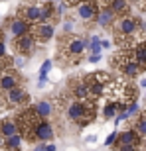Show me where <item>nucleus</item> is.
Segmentation results:
<instances>
[{
	"label": "nucleus",
	"instance_id": "nucleus-1",
	"mask_svg": "<svg viewBox=\"0 0 146 151\" xmlns=\"http://www.w3.org/2000/svg\"><path fill=\"white\" fill-rule=\"evenodd\" d=\"M111 29L115 32V43L123 49V47H130L140 41L144 34V24L142 20L126 14V16H118L111 26Z\"/></svg>",
	"mask_w": 146,
	"mask_h": 151
},
{
	"label": "nucleus",
	"instance_id": "nucleus-2",
	"mask_svg": "<svg viewBox=\"0 0 146 151\" xmlns=\"http://www.w3.org/2000/svg\"><path fill=\"white\" fill-rule=\"evenodd\" d=\"M57 100L63 104V112H65V116H67L69 122H75L79 124L81 128H85V126H89L93 120H95L97 116V102L95 100H69L67 96H59Z\"/></svg>",
	"mask_w": 146,
	"mask_h": 151
},
{
	"label": "nucleus",
	"instance_id": "nucleus-3",
	"mask_svg": "<svg viewBox=\"0 0 146 151\" xmlns=\"http://www.w3.org/2000/svg\"><path fill=\"white\" fill-rule=\"evenodd\" d=\"M105 96L111 102H118L120 106L126 110V106L136 102V84L132 83V78L126 77H112L111 83L105 88Z\"/></svg>",
	"mask_w": 146,
	"mask_h": 151
},
{
	"label": "nucleus",
	"instance_id": "nucleus-4",
	"mask_svg": "<svg viewBox=\"0 0 146 151\" xmlns=\"http://www.w3.org/2000/svg\"><path fill=\"white\" fill-rule=\"evenodd\" d=\"M87 49V41L81 37H63L57 45V59L65 65V63H77V59L83 55V51Z\"/></svg>",
	"mask_w": 146,
	"mask_h": 151
},
{
	"label": "nucleus",
	"instance_id": "nucleus-5",
	"mask_svg": "<svg viewBox=\"0 0 146 151\" xmlns=\"http://www.w3.org/2000/svg\"><path fill=\"white\" fill-rule=\"evenodd\" d=\"M18 124V129H20V134L26 141H34V132L38 128V124L44 120V118L38 114L34 106H24V110L18 112V116L14 118Z\"/></svg>",
	"mask_w": 146,
	"mask_h": 151
},
{
	"label": "nucleus",
	"instance_id": "nucleus-6",
	"mask_svg": "<svg viewBox=\"0 0 146 151\" xmlns=\"http://www.w3.org/2000/svg\"><path fill=\"white\" fill-rule=\"evenodd\" d=\"M111 65L120 73V77H126V78H134L142 73L140 65H136V63L126 55L124 49H118L115 55H111Z\"/></svg>",
	"mask_w": 146,
	"mask_h": 151
},
{
	"label": "nucleus",
	"instance_id": "nucleus-7",
	"mask_svg": "<svg viewBox=\"0 0 146 151\" xmlns=\"http://www.w3.org/2000/svg\"><path fill=\"white\" fill-rule=\"evenodd\" d=\"M30 104V94L22 84L16 88L2 92V102H0V110H10V108H24Z\"/></svg>",
	"mask_w": 146,
	"mask_h": 151
},
{
	"label": "nucleus",
	"instance_id": "nucleus-8",
	"mask_svg": "<svg viewBox=\"0 0 146 151\" xmlns=\"http://www.w3.org/2000/svg\"><path fill=\"white\" fill-rule=\"evenodd\" d=\"M36 45H38V39H36L34 32H30L26 35H20V37H14V51L22 57H30L34 53Z\"/></svg>",
	"mask_w": 146,
	"mask_h": 151
},
{
	"label": "nucleus",
	"instance_id": "nucleus-9",
	"mask_svg": "<svg viewBox=\"0 0 146 151\" xmlns=\"http://www.w3.org/2000/svg\"><path fill=\"white\" fill-rule=\"evenodd\" d=\"M6 32L8 34H12L14 37H20V35H26V34H30L32 29H34V26L28 22V20H24L22 16H14V18H10L8 20V24H6Z\"/></svg>",
	"mask_w": 146,
	"mask_h": 151
},
{
	"label": "nucleus",
	"instance_id": "nucleus-10",
	"mask_svg": "<svg viewBox=\"0 0 146 151\" xmlns=\"http://www.w3.org/2000/svg\"><path fill=\"white\" fill-rule=\"evenodd\" d=\"M18 16H22L24 20H28L32 26L44 24V8L38 6V4H22L18 8Z\"/></svg>",
	"mask_w": 146,
	"mask_h": 151
},
{
	"label": "nucleus",
	"instance_id": "nucleus-11",
	"mask_svg": "<svg viewBox=\"0 0 146 151\" xmlns=\"http://www.w3.org/2000/svg\"><path fill=\"white\" fill-rule=\"evenodd\" d=\"M16 86H20V75L12 67L2 69V73H0V92H8Z\"/></svg>",
	"mask_w": 146,
	"mask_h": 151
},
{
	"label": "nucleus",
	"instance_id": "nucleus-12",
	"mask_svg": "<svg viewBox=\"0 0 146 151\" xmlns=\"http://www.w3.org/2000/svg\"><path fill=\"white\" fill-rule=\"evenodd\" d=\"M123 49L136 65H140L142 71H146V41H138V43L130 45V47H123Z\"/></svg>",
	"mask_w": 146,
	"mask_h": 151
},
{
	"label": "nucleus",
	"instance_id": "nucleus-13",
	"mask_svg": "<svg viewBox=\"0 0 146 151\" xmlns=\"http://www.w3.org/2000/svg\"><path fill=\"white\" fill-rule=\"evenodd\" d=\"M53 137H55L53 126L50 124V120H47V118H44V120L38 124L36 132H34V141H39V143H50Z\"/></svg>",
	"mask_w": 146,
	"mask_h": 151
},
{
	"label": "nucleus",
	"instance_id": "nucleus-14",
	"mask_svg": "<svg viewBox=\"0 0 146 151\" xmlns=\"http://www.w3.org/2000/svg\"><path fill=\"white\" fill-rule=\"evenodd\" d=\"M69 94L75 98V100H91L89 98V84L85 78H75L69 86Z\"/></svg>",
	"mask_w": 146,
	"mask_h": 151
},
{
	"label": "nucleus",
	"instance_id": "nucleus-15",
	"mask_svg": "<svg viewBox=\"0 0 146 151\" xmlns=\"http://www.w3.org/2000/svg\"><path fill=\"white\" fill-rule=\"evenodd\" d=\"M32 32H34L36 39H38V43H47V41L53 37V34H55V29H53V24H51V22L36 24Z\"/></svg>",
	"mask_w": 146,
	"mask_h": 151
},
{
	"label": "nucleus",
	"instance_id": "nucleus-16",
	"mask_svg": "<svg viewBox=\"0 0 146 151\" xmlns=\"http://www.w3.org/2000/svg\"><path fill=\"white\" fill-rule=\"evenodd\" d=\"M97 14H99V4L95 0H89V2H83L81 6H77V16L81 20H85V22L97 18Z\"/></svg>",
	"mask_w": 146,
	"mask_h": 151
},
{
	"label": "nucleus",
	"instance_id": "nucleus-17",
	"mask_svg": "<svg viewBox=\"0 0 146 151\" xmlns=\"http://www.w3.org/2000/svg\"><path fill=\"white\" fill-rule=\"evenodd\" d=\"M140 143H142V135L138 134L134 128H130V129H126V132H123V134H118L117 145H136V147H140Z\"/></svg>",
	"mask_w": 146,
	"mask_h": 151
},
{
	"label": "nucleus",
	"instance_id": "nucleus-18",
	"mask_svg": "<svg viewBox=\"0 0 146 151\" xmlns=\"http://www.w3.org/2000/svg\"><path fill=\"white\" fill-rule=\"evenodd\" d=\"M16 134H20L16 120H12V118L0 120V137H10V135H16Z\"/></svg>",
	"mask_w": 146,
	"mask_h": 151
},
{
	"label": "nucleus",
	"instance_id": "nucleus-19",
	"mask_svg": "<svg viewBox=\"0 0 146 151\" xmlns=\"http://www.w3.org/2000/svg\"><path fill=\"white\" fill-rule=\"evenodd\" d=\"M107 8L115 14V16H126L130 14L128 12V0H109L107 2Z\"/></svg>",
	"mask_w": 146,
	"mask_h": 151
},
{
	"label": "nucleus",
	"instance_id": "nucleus-20",
	"mask_svg": "<svg viewBox=\"0 0 146 151\" xmlns=\"http://www.w3.org/2000/svg\"><path fill=\"white\" fill-rule=\"evenodd\" d=\"M117 16L112 14L109 8H99V14H97V24L101 26V28H111L112 24H115Z\"/></svg>",
	"mask_w": 146,
	"mask_h": 151
},
{
	"label": "nucleus",
	"instance_id": "nucleus-21",
	"mask_svg": "<svg viewBox=\"0 0 146 151\" xmlns=\"http://www.w3.org/2000/svg\"><path fill=\"white\" fill-rule=\"evenodd\" d=\"M34 108L38 110L39 116H42V118H47V120H50L51 114L55 112V108H53V102H50V100H39V102H36Z\"/></svg>",
	"mask_w": 146,
	"mask_h": 151
},
{
	"label": "nucleus",
	"instance_id": "nucleus-22",
	"mask_svg": "<svg viewBox=\"0 0 146 151\" xmlns=\"http://www.w3.org/2000/svg\"><path fill=\"white\" fill-rule=\"evenodd\" d=\"M118 110H124V108L120 106L118 102H111L109 100L107 106H105V110H103V118H105V120H111V118H115L118 114Z\"/></svg>",
	"mask_w": 146,
	"mask_h": 151
},
{
	"label": "nucleus",
	"instance_id": "nucleus-23",
	"mask_svg": "<svg viewBox=\"0 0 146 151\" xmlns=\"http://www.w3.org/2000/svg\"><path fill=\"white\" fill-rule=\"evenodd\" d=\"M87 47H89L91 55H93V53H101V49H103L101 39L97 37V35H91V37H89V41H87Z\"/></svg>",
	"mask_w": 146,
	"mask_h": 151
},
{
	"label": "nucleus",
	"instance_id": "nucleus-24",
	"mask_svg": "<svg viewBox=\"0 0 146 151\" xmlns=\"http://www.w3.org/2000/svg\"><path fill=\"white\" fill-rule=\"evenodd\" d=\"M51 69V61L47 59V61H44V65H42V69H39V86L45 83V78H47V73H50Z\"/></svg>",
	"mask_w": 146,
	"mask_h": 151
},
{
	"label": "nucleus",
	"instance_id": "nucleus-25",
	"mask_svg": "<svg viewBox=\"0 0 146 151\" xmlns=\"http://www.w3.org/2000/svg\"><path fill=\"white\" fill-rule=\"evenodd\" d=\"M117 141H118V134H117V132H112L107 139H105V145H112V143H117Z\"/></svg>",
	"mask_w": 146,
	"mask_h": 151
},
{
	"label": "nucleus",
	"instance_id": "nucleus-26",
	"mask_svg": "<svg viewBox=\"0 0 146 151\" xmlns=\"http://www.w3.org/2000/svg\"><path fill=\"white\" fill-rule=\"evenodd\" d=\"M63 2L67 6H75V8H77V6H81L83 2H89V0H63Z\"/></svg>",
	"mask_w": 146,
	"mask_h": 151
},
{
	"label": "nucleus",
	"instance_id": "nucleus-27",
	"mask_svg": "<svg viewBox=\"0 0 146 151\" xmlns=\"http://www.w3.org/2000/svg\"><path fill=\"white\" fill-rule=\"evenodd\" d=\"M97 61H101V53H93L89 57V63H97Z\"/></svg>",
	"mask_w": 146,
	"mask_h": 151
},
{
	"label": "nucleus",
	"instance_id": "nucleus-28",
	"mask_svg": "<svg viewBox=\"0 0 146 151\" xmlns=\"http://www.w3.org/2000/svg\"><path fill=\"white\" fill-rule=\"evenodd\" d=\"M45 151H55V145L53 143H45Z\"/></svg>",
	"mask_w": 146,
	"mask_h": 151
},
{
	"label": "nucleus",
	"instance_id": "nucleus-29",
	"mask_svg": "<svg viewBox=\"0 0 146 151\" xmlns=\"http://www.w3.org/2000/svg\"><path fill=\"white\" fill-rule=\"evenodd\" d=\"M101 45L105 47V49H109V47H111V41H107V39H105V41H101Z\"/></svg>",
	"mask_w": 146,
	"mask_h": 151
},
{
	"label": "nucleus",
	"instance_id": "nucleus-30",
	"mask_svg": "<svg viewBox=\"0 0 146 151\" xmlns=\"http://www.w3.org/2000/svg\"><path fill=\"white\" fill-rule=\"evenodd\" d=\"M140 151H146V137H142V143H140Z\"/></svg>",
	"mask_w": 146,
	"mask_h": 151
},
{
	"label": "nucleus",
	"instance_id": "nucleus-31",
	"mask_svg": "<svg viewBox=\"0 0 146 151\" xmlns=\"http://www.w3.org/2000/svg\"><path fill=\"white\" fill-rule=\"evenodd\" d=\"M32 151H45V145H38L36 149H32Z\"/></svg>",
	"mask_w": 146,
	"mask_h": 151
},
{
	"label": "nucleus",
	"instance_id": "nucleus-32",
	"mask_svg": "<svg viewBox=\"0 0 146 151\" xmlns=\"http://www.w3.org/2000/svg\"><path fill=\"white\" fill-rule=\"evenodd\" d=\"M142 86H146V78H144V81H142Z\"/></svg>",
	"mask_w": 146,
	"mask_h": 151
},
{
	"label": "nucleus",
	"instance_id": "nucleus-33",
	"mask_svg": "<svg viewBox=\"0 0 146 151\" xmlns=\"http://www.w3.org/2000/svg\"><path fill=\"white\" fill-rule=\"evenodd\" d=\"M0 102H2V92H0Z\"/></svg>",
	"mask_w": 146,
	"mask_h": 151
},
{
	"label": "nucleus",
	"instance_id": "nucleus-34",
	"mask_svg": "<svg viewBox=\"0 0 146 151\" xmlns=\"http://www.w3.org/2000/svg\"><path fill=\"white\" fill-rule=\"evenodd\" d=\"M47 2H53V0H47Z\"/></svg>",
	"mask_w": 146,
	"mask_h": 151
}]
</instances>
